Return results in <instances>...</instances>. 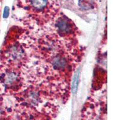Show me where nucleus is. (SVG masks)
<instances>
[{
  "mask_svg": "<svg viewBox=\"0 0 120 120\" xmlns=\"http://www.w3.org/2000/svg\"><path fill=\"white\" fill-rule=\"evenodd\" d=\"M29 3L31 7L35 10L41 11L48 6V0H29Z\"/></svg>",
  "mask_w": 120,
  "mask_h": 120,
  "instance_id": "nucleus-1",
  "label": "nucleus"
},
{
  "mask_svg": "<svg viewBox=\"0 0 120 120\" xmlns=\"http://www.w3.org/2000/svg\"><path fill=\"white\" fill-rule=\"evenodd\" d=\"M52 65L55 70H61L66 66V61L63 58L57 57L53 60Z\"/></svg>",
  "mask_w": 120,
  "mask_h": 120,
  "instance_id": "nucleus-2",
  "label": "nucleus"
},
{
  "mask_svg": "<svg viewBox=\"0 0 120 120\" xmlns=\"http://www.w3.org/2000/svg\"><path fill=\"white\" fill-rule=\"evenodd\" d=\"M79 71L76 72L75 73V76H73V79L72 84H71V91L73 94H75L77 91V88H78V84L79 82Z\"/></svg>",
  "mask_w": 120,
  "mask_h": 120,
  "instance_id": "nucleus-3",
  "label": "nucleus"
},
{
  "mask_svg": "<svg viewBox=\"0 0 120 120\" xmlns=\"http://www.w3.org/2000/svg\"><path fill=\"white\" fill-rule=\"evenodd\" d=\"M58 26L60 31H62L63 33H65V32H67V33L68 32L67 31H68L70 29L69 24L67 23L66 21H64V20L60 21L58 23Z\"/></svg>",
  "mask_w": 120,
  "mask_h": 120,
  "instance_id": "nucleus-4",
  "label": "nucleus"
},
{
  "mask_svg": "<svg viewBox=\"0 0 120 120\" xmlns=\"http://www.w3.org/2000/svg\"><path fill=\"white\" fill-rule=\"evenodd\" d=\"M9 11H10V9L9 7L6 6L5 7V8H4V13H3V17L4 18H7L9 16Z\"/></svg>",
  "mask_w": 120,
  "mask_h": 120,
  "instance_id": "nucleus-5",
  "label": "nucleus"
}]
</instances>
